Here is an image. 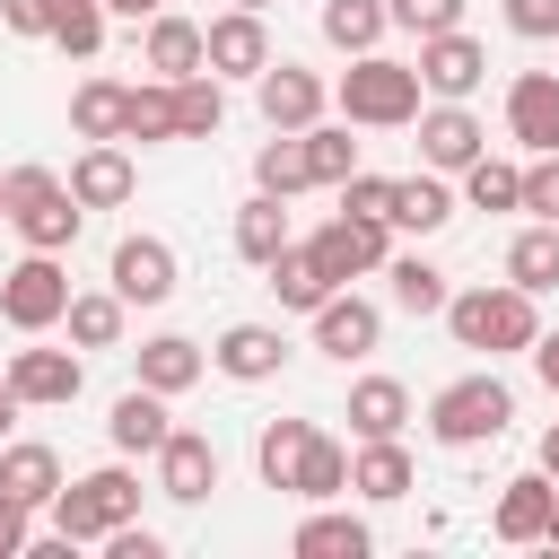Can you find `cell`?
<instances>
[{
    "label": "cell",
    "instance_id": "1",
    "mask_svg": "<svg viewBox=\"0 0 559 559\" xmlns=\"http://www.w3.org/2000/svg\"><path fill=\"white\" fill-rule=\"evenodd\" d=\"M445 332H454V349H480V358H515V349H533V332H542V314H533V288H515V280H480V288H454L445 297Z\"/></svg>",
    "mask_w": 559,
    "mask_h": 559
},
{
    "label": "cell",
    "instance_id": "2",
    "mask_svg": "<svg viewBox=\"0 0 559 559\" xmlns=\"http://www.w3.org/2000/svg\"><path fill=\"white\" fill-rule=\"evenodd\" d=\"M332 105H341V122H358V131H402V122L419 114V70L393 61V52H349Z\"/></svg>",
    "mask_w": 559,
    "mask_h": 559
},
{
    "label": "cell",
    "instance_id": "3",
    "mask_svg": "<svg viewBox=\"0 0 559 559\" xmlns=\"http://www.w3.org/2000/svg\"><path fill=\"white\" fill-rule=\"evenodd\" d=\"M0 218H9L35 253H70L87 210L70 201V183H61L52 166H9V175H0Z\"/></svg>",
    "mask_w": 559,
    "mask_h": 559
},
{
    "label": "cell",
    "instance_id": "4",
    "mask_svg": "<svg viewBox=\"0 0 559 559\" xmlns=\"http://www.w3.org/2000/svg\"><path fill=\"white\" fill-rule=\"evenodd\" d=\"M507 419H515V393L480 367V376H454V384H437L428 393V437L437 445H454V454H472V445H498L507 437Z\"/></svg>",
    "mask_w": 559,
    "mask_h": 559
},
{
    "label": "cell",
    "instance_id": "5",
    "mask_svg": "<svg viewBox=\"0 0 559 559\" xmlns=\"http://www.w3.org/2000/svg\"><path fill=\"white\" fill-rule=\"evenodd\" d=\"M131 515H140L131 463H96V472H79V480L52 489V533H70V542H105V533L131 524Z\"/></svg>",
    "mask_w": 559,
    "mask_h": 559
},
{
    "label": "cell",
    "instance_id": "6",
    "mask_svg": "<svg viewBox=\"0 0 559 559\" xmlns=\"http://www.w3.org/2000/svg\"><path fill=\"white\" fill-rule=\"evenodd\" d=\"M61 306H70V271H61V253H35V245H26V262L0 271V323L35 341V332L61 323Z\"/></svg>",
    "mask_w": 559,
    "mask_h": 559
},
{
    "label": "cell",
    "instance_id": "7",
    "mask_svg": "<svg viewBox=\"0 0 559 559\" xmlns=\"http://www.w3.org/2000/svg\"><path fill=\"white\" fill-rule=\"evenodd\" d=\"M306 253L332 271V288H349V280H367V271H384V262H393V227H384V218L341 210V218H323V227L306 236Z\"/></svg>",
    "mask_w": 559,
    "mask_h": 559
},
{
    "label": "cell",
    "instance_id": "8",
    "mask_svg": "<svg viewBox=\"0 0 559 559\" xmlns=\"http://www.w3.org/2000/svg\"><path fill=\"white\" fill-rule=\"evenodd\" d=\"M253 105H262V122H271V131H306V122H323L332 87H323L306 61H280V52H271V61L253 70Z\"/></svg>",
    "mask_w": 559,
    "mask_h": 559
},
{
    "label": "cell",
    "instance_id": "9",
    "mask_svg": "<svg viewBox=\"0 0 559 559\" xmlns=\"http://www.w3.org/2000/svg\"><path fill=\"white\" fill-rule=\"evenodd\" d=\"M411 70H419V96H454V105H463V96L489 79V44H480V35H463V26L419 35V61H411Z\"/></svg>",
    "mask_w": 559,
    "mask_h": 559
},
{
    "label": "cell",
    "instance_id": "10",
    "mask_svg": "<svg viewBox=\"0 0 559 559\" xmlns=\"http://www.w3.org/2000/svg\"><path fill=\"white\" fill-rule=\"evenodd\" d=\"M419 122V166H437V175H463L480 148H489V131H480V114L472 105H454V96H437V105H419L411 114Z\"/></svg>",
    "mask_w": 559,
    "mask_h": 559
},
{
    "label": "cell",
    "instance_id": "11",
    "mask_svg": "<svg viewBox=\"0 0 559 559\" xmlns=\"http://www.w3.org/2000/svg\"><path fill=\"white\" fill-rule=\"evenodd\" d=\"M105 288L122 306H166L175 297V245L166 236H122L114 262H105Z\"/></svg>",
    "mask_w": 559,
    "mask_h": 559
},
{
    "label": "cell",
    "instance_id": "12",
    "mask_svg": "<svg viewBox=\"0 0 559 559\" xmlns=\"http://www.w3.org/2000/svg\"><path fill=\"white\" fill-rule=\"evenodd\" d=\"M507 140L524 157L559 148V70H515L507 79Z\"/></svg>",
    "mask_w": 559,
    "mask_h": 559
},
{
    "label": "cell",
    "instance_id": "13",
    "mask_svg": "<svg viewBox=\"0 0 559 559\" xmlns=\"http://www.w3.org/2000/svg\"><path fill=\"white\" fill-rule=\"evenodd\" d=\"M262 61H271V26H262V9H227V17L201 26V70H218V79H253Z\"/></svg>",
    "mask_w": 559,
    "mask_h": 559
},
{
    "label": "cell",
    "instance_id": "14",
    "mask_svg": "<svg viewBox=\"0 0 559 559\" xmlns=\"http://www.w3.org/2000/svg\"><path fill=\"white\" fill-rule=\"evenodd\" d=\"M79 384H87L79 349H9V393H17L26 411H61V402H79Z\"/></svg>",
    "mask_w": 559,
    "mask_h": 559
},
{
    "label": "cell",
    "instance_id": "15",
    "mask_svg": "<svg viewBox=\"0 0 559 559\" xmlns=\"http://www.w3.org/2000/svg\"><path fill=\"white\" fill-rule=\"evenodd\" d=\"M210 489H218V445L201 428H166V445H157V498L201 507Z\"/></svg>",
    "mask_w": 559,
    "mask_h": 559
},
{
    "label": "cell",
    "instance_id": "16",
    "mask_svg": "<svg viewBox=\"0 0 559 559\" xmlns=\"http://www.w3.org/2000/svg\"><path fill=\"white\" fill-rule=\"evenodd\" d=\"M376 341H384V314H376L358 288H332V297L314 306V349H323V358L349 367V358H367Z\"/></svg>",
    "mask_w": 559,
    "mask_h": 559
},
{
    "label": "cell",
    "instance_id": "17",
    "mask_svg": "<svg viewBox=\"0 0 559 559\" xmlns=\"http://www.w3.org/2000/svg\"><path fill=\"white\" fill-rule=\"evenodd\" d=\"M210 367H218L227 384H271V376L288 367V341H280V323H227V332L210 341Z\"/></svg>",
    "mask_w": 559,
    "mask_h": 559
},
{
    "label": "cell",
    "instance_id": "18",
    "mask_svg": "<svg viewBox=\"0 0 559 559\" xmlns=\"http://www.w3.org/2000/svg\"><path fill=\"white\" fill-rule=\"evenodd\" d=\"M131 192H140V175H131L122 140H87V148L70 157V201H79V210H122Z\"/></svg>",
    "mask_w": 559,
    "mask_h": 559
},
{
    "label": "cell",
    "instance_id": "19",
    "mask_svg": "<svg viewBox=\"0 0 559 559\" xmlns=\"http://www.w3.org/2000/svg\"><path fill=\"white\" fill-rule=\"evenodd\" d=\"M550 498H559V480L533 463V472H515L507 489H498V507H489V533L507 542V550H533L542 542V515H550Z\"/></svg>",
    "mask_w": 559,
    "mask_h": 559
},
{
    "label": "cell",
    "instance_id": "20",
    "mask_svg": "<svg viewBox=\"0 0 559 559\" xmlns=\"http://www.w3.org/2000/svg\"><path fill=\"white\" fill-rule=\"evenodd\" d=\"M411 480H419V463H411V445H402V437H358V454H349V489H358L367 507L411 498Z\"/></svg>",
    "mask_w": 559,
    "mask_h": 559
},
{
    "label": "cell",
    "instance_id": "21",
    "mask_svg": "<svg viewBox=\"0 0 559 559\" xmlns=\"http://www.w3.org/2000/svg\"><path fill=\"white\" fill-rule=\"evenodd\" d=\"M201 376H210V349H201L192 332H148V341H140V384H148V393L175 402V393H192Z\"/></svg>",
    "mask_w": 559,
    "mask_h": 559
},
{
    "label": "cell",
    "instance_id": "22",
    "mask_svg": "<svg viewBox=\"0 0 559 559\" xmlns=\"http://www.w3.org/2000/svg\"><path fill=\"white\" fill-rule=\"evenodd\" d=\"M61 480H70V472H61V454H52L44 437H9V445H0V489H9L17 507H35V515H44Z\"/></svg>",
    "mask_w": 559,
    "mask_h": 559
},
{
    "label": "cell",
    "instance_id": "23",
    "mask_svg": "<svg viewBox=\"0 0 559 559\" xmlns=\"http://www.w3.org/2000/svg\"><path fill=\"white\" fill-rule=\"evenodd\" d=\"M288 550H297V559H367V550H376V533H367V515H349V507H332V498H323V507L288 533Z\"/></svg>",
    "mask_w": 559,
    "mask_h": 559
},
{
    "label": "cell",
    "instance_id": "24",
    "mask_svg": "<svg viewBox=\"0 0 559 559\" xmlns=\"http://www.w3.org/2000/svg\"><path fill=\"white\" fill-rule=\"evenodd\" d=\"M445 218H454V192H445V175H437V166L393 175V210H384V227H402V236H437Z\"/></svg>",
    "mask_w": 559,
    "mask_h": 559
},
{
    "label": "cell",
    "instance_id": "25",
    "mask_svg": "<svg viewBox=\"0 0 559 559\" xmlns=\"http://www.w3.org/2000/svg\"><path fill=\"white\" fill-rule=\"evenodd\" d=\"M262 288H271V297H280L288 314H314V306L332 297V271H323V262H314V253H306V245L288 236V245H280V253L262 262Z\"/></svg>",
    "mask_w": 559,
    "mask_h": 559
},
{
    "label": "cell",
    "instance_id": "26",
    "mask_svg": "<svg viewBox=\"0 0 559 559\" xmlns=\"http://www.w3.org/2000/svg\"><path fill=\"white\" fill-rule=\"evenodd\" d=\"M411 428V384L402 376H358L349 384V437H402Z\"/></svg>",
    "mask_w": 559,
    "mask_h": 559
},
{
    "label": "cell",
    "instance_id": "27",
    "mask_svg": "<svg viewBox=\"0 0 559 559\" xmlns=\"http://www.w3.org/2000/svg\"><path fill=\"white\" fill-rule=\"evenodd\" d=\"M288 498H306V507H323V498H349V445L314 428V437L297 445V472H288Z\"/></svg>",
    "mask_w": 559,
    "mask_h": 559
},
{
    "label": "cell",
    "instance_id": "28",
    "mask_svg": "<svg viewBox=\"0 0 559 559\" xmlns=\"http://www.w3.org/2000/svg\"><path fill=\"white\" fill-rule=\"evenodd\" d=\"M61 323H70V349H122V323H131V306H122L114 288H70Z\"/></svg>",
    "mask_w": 559,
    "mask_h": 559
},
{
    "label": "cell",
    "instance_id": "29",
    "mask_svg": "<svg viewBox=\"0 0 559 559\" xmlns=\"http://www.w3.org/2000/svg\"><path fill=\"white\" fill-rule=\"evenodd\" d=\"M166 393H148V384H131L122 402H114V419H105V437H114V454H157L166 445Z\"/></svg>",
    "mask_w": 559,
    "mask_h": 559
},
{
    "label": "cell",
    "instance_id": "30",
    "mask_svg": "<svg viewBox=\"0 0 559 559\" xmlns=\"http://www.w3.org/2000/svg\"><path fill=\"white\" fill-rule=\"evenodd\" d=\"M140 61H148V79H192V70H201V26H192V17H175V9H157V17H148Z\"/></svg>",
    "mask_w": 559,
    "mask_h": 559
},
{
    "label": "cell",
    "instance_id": "31",
    "mask_svg": "<svg viewBox=\"0 0 559 559\" xmlns=\"http://www.w3.org/2000/svg\"><path fill=\"white\" fill-rule=\"evenodd\" d=\"M507 280H515V288H533V297H550V288H559V227H550V218L515 227V245H507Z\"/></svg>",
    "mask_w": 559,
    "mask_h": 559
},
{
    "label": "cell",
    "instance_id": "32",
    "mask_svg": "<svg viewBox=\"0 0 559 559\" xmlns=\"http://www.w3.org/2000/svg\"><path fill=\"white\" fill-rule=\"evenodd\" d=\"M218 122H227V87H218V70L175 79V140H218Z\"/></svg>",
    "mask_w": 559,
    "mask_h": 559
},
{
    "label": "cell",
    "instance_id": "33",
    "mask_svg": "<svg viewBox=\"0 0 559 559\" xmlns=\"http://www.w3.org/2000/svg\"><path fill=\"white\" fill-rule=\"evenodd\" d=\"M122 96H131L122 79H79L70 87V131L79 140H122Z\"/></svg>",
    "mask_w": 559,
    "mask_h": 559
},
{
    "label": "cell",
    "instance_id": "34",
    "mask_svg": "<svg viewBox=\"0 0 559 559\" xmlns=\"http://www.w3.org/2000/svg\"><path fill=\"white\" fill-rule=\"evenodd\" d=\"M122 140H140V148L175 140V79H140L122 96Z\"/></svg>",
    "mask_w": 559,
    "mask_h": 559
},
{
    "label": "cell",
    "instance_id": "35",
    "mask_svg": "<svg viewBox=\"0 0 559 559\" xmlns=\"http://www.w3.org/2000/svg\"><path fill=\"white\" fill-rule=\"evenodd\" d=\"M314 175H306V140L297 131H271L262 148H253V192H280V201H297Z\"/></svg>",
    "mask_w": 559,
    "mask_h": 559
},
{
    "label": "cell",
    "instance_id": "36",
    "mask_svg": "<svg viewBox=\"0 0 559 559\" xmlns=\"http://www.w3.org/2000/svg\"><path fill=\"white\" fill-rule=\"evenodd\" d=\"M280 245H288V201H280V192H253V201L236 210V253H245V262L262 271V262H271Z\"/></svg>",
    "mask_w": 559,
    "mask_h": 559
},
{
    "label": "cell",
    "instance_id": "37",
    "mask_svg": "<svg viewBox=\"0 0 559 559\" xmlns=\"http://www.w3.org/2000/svg\"><path fill=\"white\" fill-rule=\"evenodd\" d=\"M384 280H393V306H402V314H445V297H454V288H445V271H437L428 253H393V262H384Z\"/></svg>",
    "mask_w": 559,
    "mask_h": 559
},
{
    "label": "cell",
    "instance_id": "38",
    "mask_svg": "<svg viewBox=\"0 0 559 559\" xmlns=\"http://www.w3.org/2000/svg\"><path fill=\"white\" fill-rule=\"evenodd\" d=\"M384 0H323V44L332 52H376L384 44Z\"/></svg>",
    "mask_w": 559,
    "mask_h": 559
},
{
    "label": "cell",
    "instance_id": "39",
    "mask_svg": "<svg viewBox=\"0 0 559 559\" xmlns=\"http://www.w3.org/2000/svg\"><path fill=\"white\" fill-rule=\"evenodd\" d=\"M463 201H472V210H515V201H524V166L480 148V157L463 166Z\"/></svg>",
    "mask_w": 559,
    "mask_h": 559
},
{
    "label": "cell",
    "instance_id": "40",
    "mask_svg": "<svg viewBox=\"0 0 559 559\" xmlns=\"http://www.w3.org/2000/svg\"><path fill=\"white\" fill-rule=\"evenodd\" d=\"M306 437H314V419H262V437H253V472H262V489H288Z\"/></svg>",
    "mask_w": 559,
    "mask_h": 559
},
{
    "label": "cell",
    "instance_id": "41",
    "mask_svg": "<svg viewBox=\"0 0 559 559\" xmlns=\"http://www.w3.org/2000/svg\"><path fill=\"white\" fill-rule=\"evenodd\" d=\"M297 140H306V175H314V183L358 175V140H349V122H306Z\"/></svg>",
    "mask_w": 559,
    "mask_h": 559
},
{
    "label": "cell",
    "instance_id": "42",
    "mask_svg": "<svg viewBox=\"0 0 559 559\" xmlns=\"http://www.w3.org/2000/svg\"><path fill=\"white\" fill-rule=\"evenodd\" d=\"M44 44H61L70 61H96V44H105V0H61Z\"/></svg>",
    "mask_w": 559,
    "mask_h": 559
},
{
    "label": "cell",
    "instance_id": "43",
    "mask_svg": "<svg viewBox=\"0 0 559 559\" xmlns=\"http://www.w3.org/2000/svg\"><path fill=\"white\" fill-rule=\"evenodd\" d=\"M524 218H550L559 227V148H542L533 166H524V201H515Z\"/></svg>",
    "mask_w": 559,
    "mask_h": 559
},
{
    "label": "cell",
    "instance_id": "44",
    "mask_svg": "<svg viewBox=\"0 0 559 559\" xmlns=\"http://www.w3.org/2000/svg\"><path fill=\"white\" fill-rule=\"evenodd\" d=\"M384 17L402 35H445V26H463V0H384Z\"/></svg>",
    "mask_w": 559,
    "mask_h": 559
},
{
    "label": "cell",
    "instance_id": "45",
    "mask_svg": "<svg viewBox=\"0 0 559 559\" xmlns=\"http://www.w3.org/2000/svg\"><path fill=\"white\" fill-rule=\"evenodd\" d=\"M332 192H341V210H358V218H384V210H393V175H367V166L341 175Z\"/></svg>",
    "mask_w": 559,
    "mask_h": 559
},
{
    "label": "cell",
    "instance_id": "46",
    "mask_svg": "<svg viewBox=\"0 0 559 559\" xmlns=\"http://www.w3.org/2000/svg\"><path fill=\"white\" fill-rule=\"evenodd\" d=\"M507 26H515L524 44H550V35H559V0H507Z\"/></svg>",
    "mask_w": 559,
    "mask_h": 559
},
{
    "label": "cell",
    "instance_id": "47",
    "mask_svg": "<svg viewBox=\"0 0 559 559\" xmlns=\"http://www.w3.org/2000/svg\"><path fill=\"white\" fill-rule=\"evenodd\" d=\"M105 550H114V559H166V542H157L140 515H131V524H114V533H105Z\"/></svg>",
    "mask_w": 559,
    "mask_h": 559
},
{
    "label": "cell",
    "instance_id": "48",
    "mask_svg": "<svg viewBox=\"0 0 559 559\" xmlns=\"http://www.w3.org/2000/svg\"><path fill=\"white\" fill-rule=\"evenodd\" d=\"M52 9L61 0H0V26L9 35H52Z\"/></svg>",
    "mask_w": 559,
    "mask_h": 559
},
{
    "label": "cell",
    "instance_id": "49",
    "mask_svg": "<svg viewBox=\"0 0 559 559\" xmlns=\"http://www.w3.org/2000/svg\"><path fill=\"white\" fill-rule=\"evenodd\" d=\"M26 533H35V507H17V498L0 489V559H17V550H26Z\"/></svg>",
    "mask_w": 559,
    "mask_h": 559
},
{
    "label": "cell",
    "instance_id": "50",
    "mask_svg": "<svg viewBox=\"0 0 559 559\" xmlns=\"http://www.w3.org/2000/svg\"><path fill=\"white\" fill-rule=\"evenodd\" d=\"M524 358H533V376H542V384H550V402H559V332H533V349H524Z\"/></svg>",
    "mask_w": 559,
    "mask_h": 559
},
{
    "label": "cell",
    "instance_id": "51",
    "mask_svg": "<svg viewBox=\"0 0 559 559\" xmlns=\"http://www.w3.org/2000/svg\"><path fill=\"white\" fill-rule=\"evenodd\" d=\"M166 0H105V17H157Z\"/></svg>",
    "mask_w": 559,
    "mask_h": 559
},
{
    "label": "cell",
    "instance_id": "52",
    "mask_svg": "<svg viewBox=\"0 0 559 559\" xmlns=\"http://www.w3.org/2000/svg\"><path fill=\"white\" fill-rule=\"evenodd\" d=\"M17 411H26V402H17V393H9V376H0V445H9V428H17Z\"/></svg>",
    "mask_w": 559,
    "mask_h": 559
},
{
    "label": "cell",
    "instance_id": "53",
    "mask_svg": "<svg viewBox=\"0 0 559 559\" xmlns=\"http://www.w3.org/2000/svg\"><path fill=\"white\" fill-rule=\"evenodd\" d=\"M542 472H550V480H559V419H550V428H542Z\"/></svg>",
    "mask_w": 559,
    "mask_h": 559
},
{
    "label": "cell",
    "instance_id": "54",
    "mask_svg": "<svg viewBox=\"0 0 559 559\" xmlns=\"http://www.w3.org/2000/svg\"><path fill=\"white\" fill-rule=\"evenodd\" d=\"M542 550H559V498H550V515H542Z\"/></svg>",
    "mask_w": 559,
    "mask_h": 559
},
{
    "label": "cell",
    "instance_id": "55",
    "mask_svg": "<svg viewBox=\"0 0 559 559\" xmlns=\"http://www.w3.org/2000/svg\"><path fill=\"white\" fill-rule=\"evenodd\" d=\"M236 9H271V0H236Z\"/></svg>",
    "mask_w": 559,
    "mask_h": 559
}]
</instances>
